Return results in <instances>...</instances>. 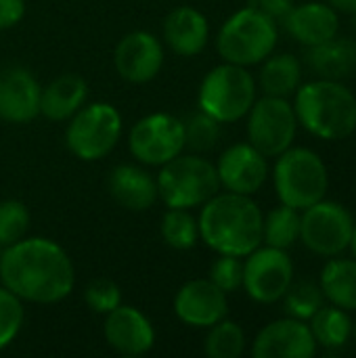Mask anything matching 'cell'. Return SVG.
<instances>
[{
    "label": "cell",
    "instance_id": "obj_1",
    "mask_svg": "<svg viewBox=\"0 0 356 358\" xmlns=\"http://www.w3.org/2000/svg\"><path fill=\"white\" fill-rule=\"evenodd\" d=\"M0 283L21 302L57 304L65 300L76 283L67 252L46 237H23L2 250Z\"/></svg>",
    "mask_w": 356,
    "mask_h": 358
},
{
    "label": "cell",
    "instance_id": "obj_2",
    "mask_svg": "<svg viewBox=\"0 0 356 358\" xmlns=\"http://www.w3.org/2000/svg\"><path fill=\"white\" fill-rule=\"evenodd\" d=\"M262 210L252 195L216 193L201 206L199 239L216 254L245 258L262 245Z\"/></svg>",
    "mask_w": 356,
    "mask_h": 358
},
{
    "label": "cell",
    "instance_id": "obj_3",
    "mask_svg": "<svg viewBox=\"0 0 356 358\" xmlns=\"http://www.w3.org/2000/svg\"><path fill=\"white\" fill-rule=\"evenodd\" d=\"M298 124L317 138L342 141L356 130V96L340 80H313L294 92Z\"/></svg>",
    "mask_w": 356,
    "mask_h": 358
},
{
    "label": "cell",
    "instance_id": "obj_4",
    "mask_svg": "<svg viewBox=\"0 0 356 358\" xmlns=\"http://www.w3.org/2000/svg\"><path fill=\"white\" fill-rule=\"evenodd\" d=\"M273 185L279 201L298 212L325 199L329 189L327 166L319 153L306 147H290L277 155Z\"/></svg>",
    "mask_w": 356,
    "mask_h": 358
},
{
    "label": "cell",
    "instance_id": "obj_5",
    "mask_svg": "<svg viewBox=\"0 0 356 358\" xmlns=\"http://www.w3.org/2000/svg\"><path fill=\"white\" fill-rule=\"evenodd\" d=\"M277 40V21L266 17L256 6H245L222 23L216 36V50L222 61L250 67L273 55Z\"/></svg>",
    "mask_w": 356,
    "mask_h": 358
},
{
    "label": "cell",
    "instance_id": "obj_6",
    "mask_svg": "<svg viewBox=\"0 0 356 358\" xmlns=\"http://www.w3.org/2000/svg\"><path fill=\"white\" fill-rule=\"evenodd\" d=\"M157 197L168 208H201L220 191L216 166L199 155H176L155 176Z\"/></svg>",
    "mask_w": 356,
    "mask_h": 358
},
{
    "label": "cell",
    "instance_id": "obj_7",
    "mask_svg": "<svg viewBox=\"0 0 356 358\" xmlns=\"http://www.w3.org/2000/svg\"><path fill=\"white\" fill-rule=\"evenodd\" d=\"M256 101V80L248 67L222 63L208 71L199 86L197 107L220 124H233L248 115Z\"/></svg>",
    "mask_w": 356,
    "mask_h": 358
},
{
    "label": "cell",
    "instance_id": "obj_8",
    "mask_svg": "<svg viewBox=\"0 0 356 358\" xmlns=\"http://www.w3.org/2000/svg\"><path fill=\"white\" fill-rule=\"evenodd\" d=\"M122 134V115L111 103L82 105L67 124L65 145L82 162H99L109 155Z\"/></svg>",
    "mask_w": 356,
    "mask_h": 358
},
{
    "label": "cell",
    "instance_id": "obj_9",
    "mask_svg": "<svg viewBox=\"0 0 356 358\" xmlns=\"http://www.w3.org/2000/svg\"><path fill=\"white\" fill-rule=\"evenodd\" d=\"M355 231L353 214L338 201L321 199L300 214V241L317 256L334 258L348 250Z\"/></svg>",
    "mask_w": 356,
    "mask_h": 358
},
{
    "label": "cell",
    "instance_id": "obj_10",
    "mask_svg": "<svg viewBox=\"0 0 356 358\" xmlns=\"http://www.w3.org/2000/svg\"><path fill=\"white\" fill-rule=\"evenodd\" d=\"M248 143L264 157H277L292 147L298 130L294 105L281 96L256 99L248 111Z\"/></svg>",
    "mask_w": 356,
    "mask_h": 358
},
{
    "label": "cell",
    "instance_id": "obj_11",
    "mask_svg": "<svg viewBox=\"0 0 356 358\" xmlns=\"http://www.w3.org/2000/svg\"><path fill=\"white\" fill-rule=\"evenodd\" d=\"M132 157L145 166H164L185 151L183 120L170 113H151L138 120L128 136Z\"/></svg>",
    "mask_w": 356,
    "mask_h": 358
},
{
    "label": "cell",
    "instance_id": "obj_12",
    "mask_svg": "<svg viewBox=\"0 0 356 358\" xmlns=\"http://www.w3.org/2000/svg\"><path fill=\"white\" fill-rule=\"evenodd\" d=\"M294 283V262L287 250L258 245L243 262V289L258 304L279 302Z\"/></svg>",
    "mask_w": 356,
    "mask_h": 358
},
{
    "label": "cell",
    "instance_id": "obj_13",
    "mask_svg": "<svg viewBox=\"0 0 356 358\" xmlns=\"http://www.w3.org/2000/svg\"><path fill=\"white\" fill-rule=\"evenodd\" d=\"M113 65L120 78L126 82L147 84L162 71L164 46L153 34L145 29L130 31L118 42L113 50Z\"/></svg>",
    "mask_w": 356,
    "mask_h": 358
},
{
    "label": "cell",
    "instance_id": "obj_14",
    "mask_svg": "<svg viewBox=\"0 0 356 358\" xmlns=\"http://www.w3.org/2000/svg\"><path fill=\"white\" fill-rule=\"evenodd\" d=\"M174 315L193 329H208L229 315L227 294L210 279L187 281L174 296Z\"/></svg>",
    "mask_w": 356,
    "mask_h": 358
},
{
    "label": "cell",
    "instance_id": "obj_15",
    "mask_svg": "<svg viewBox=\"0 0 356 358\" xmlns=\"http://www.w3.org/2000/svg\"><path fill=\"white\" fill-rule=\"evenodd\" d=\"M218 180L225 191L254 195L269 178L266 157L250 143H237L222 151L216 164Z\"/></svg>",
    "mask_w": 356,
    "mask_h": 358
},
{
    "label": "cell",
    "instance_id": "obj_16",
    "mask_svg": "<svg viewBox=\"0 0 356 358\" xmlns=\"http://www.w3.org/2000/svg\"><path fill=\"white\" fill-rule=\"evenodd\" d=\"M317 342L306 321L279 319L262 327L254 340V358H313L317 355Z\"/></svg>",
    "mask_w": 356,
    "mask_h": 358
},
{
    "label": "cell",
    "instance_id": "obj_17",
    "mask_svg": "<svg viewBox=\"0 0 356 358\" xmlns=\"http://www.w3.org/2000/svg\"><path fill=\"white\" fill-rule=\"evenodd\" d=\"M105 342L122 357H143L155 344V329L151 321L134 306L120 304L105 315Z\"/></svg>",
    "mask_w": 356,
    "mask_h": 358
},
{
    "label": "cell",
    "instance_id": "obj_18",
    "mask_svg": "<svg viewBox=\"0 0 356 358\" xmlns=\"http://www.w3.org/2000/svg\"><path fill=\"white\" fill-rule=\"evenodd\" d=\"M42 86L36 76L19 65L0 71V120L8 124H27L40 115Z\"/></svg>",
    "mask_w": 356,
    "mask_h": 358
},
{
    "label": "cell",
    "instance_id": "obj_19",
    "mask_svg": "<svg viewBox=\"0 0 356 358\" xmlns=\"http://www.w3.org/2000/svg\"><path fill=\"white\" fill-rule=\"evenodd\" d=\"M287 34L302 46H317L338 36L340 15L325 2H304L294 4V8L283 19Z\"/></svg>",
    "mask_w": 356,
    "mask_h": 358
},
{
    "label": "cell",
    "instance_id": "obj_20",
    "mask_svg": "<svg viewBox=\"0 0 356 358\" xmlns=\"http://www.w3.org/2000/svg\"><path fill=\"white\" fill-rule=\"evenodd\" d=\"M210 38L208 17L193 6H178L164 19V42L178 57L199 55Z\"/></svg>",
    "mask_w": 356,
    "mask_h": 358
},
{
    "label": "cell",
    "instance_id": "obj_21",
    "mask_svg": "<svg viewBox=\"0 0 356 358\" xmlns=\"http://www.w3.org/2000/svg\"><path fill=\"white\" fill-rule=\"evenodd\" d=\"M107 189L111 197L130 212H145L159 199L155 176L134 164L115 166L109 172Z\"/></svg>",
    "mask_w": 356,
    "mask_h": 358
},
{
    "label": "cell",
    "instance_id": "obj_22",
    "mask_svg": "<svg viewBox=\"0 0 356 358\" xmlns=\"http://www.w3.org/2000/svg\"><path fill=\"white\" fill-rule=\"evenodd\" d=\"M88 99V84L78 73H61L40 92V113L52 122H67Z\"/></svg>",
    "mask_w": 356,
    "mask_h": 358
},
{
    "label": "cell",
    "instance_id": "obj_23",
    "mask_svg": "<svg viewBox=\"0 0 356 358\" xmlns=\"http://www.w3.org/2000/svg\"><path fill=\"white\" fill-rule=\"evenodd\" d=\"M308 67L325 80H342L355 73L356 42L348 38H332L323 44L306 48Z\"/></svg>",
    "mask_w": 356,
    "mask_h": 358
},
{
    "label": "cell",
    "instance_id": "obj_24",
    "mask_svg": "<svg viewBox=\"0 0 356 358\" xmlns=\"http://www.w3.org/2000/svg\"><path fill=\"white\" fill-rule=\"evenodd\" d=\"M319 287L325 300L348 313L356 310V260L334 256L321 271Z\"/></svg>",
    "mask_w": 356,
    "mask_h": 358
},
{
    "label": "cell",
    "instance_id": "obj_25",
    "mask_svg": "<svg viewBox=\"0 0 356 358\" xmlns=\"http://www.w3.org/2000/svg\"><path fill=\"white\" fill-rule=\"evenodd\" d=\"M258 84H260V88H262L264 94L287 99L302 84V65L290 52L269 55L262 61V69H260V76H258Z\"/></svg>",
    "mask_w": 356,
    "mask_h": 358
},
{
    "label": "cell",
    "instance_id": "obj_26",
    "mask_svg": "<svg viewBox=\"0 0 356 358\" xmlns=\"http://www.w3.org/2000/svg\"><path fill=\"white\" fill-rule=\"evenodd\" d=\"M353 319L348 317V310L338 308L334 304L321 306L313 317H311V331L315 336L317 346H323L327 350H336L348 344L353 336Z\"/></svg>",
    "mask_w": 356,
    "mask_h": 358
},
{
    "label": "cell",
    "instance_id": "obj_27",
    "mask_svg": "<svg viewBox=\"0 0 356 358\" xmlns=\"http://www.w3.org/2000/svg\"><path fill=\"white\" fill-rule=\"evenodd\" d=\"M300 239V212L290 206L273 208L262 220V243L290 250Z\"/></svg>",
    "mask_w": 356,
    "mask_h": 358
},
{
    "label": "cell",
    "instance_id": "obj_28",
    "mask_svg": "<svg viewBox=\"0 0 356 358\" xmlns=\"http://www.w3.org/2000/svg\"><path fill=\"white\" fill-rule=\"evenodd\" d=\"M162 239L168 248L185 252L193 250L199 241V224L191 216L189 210L180 208H168L166 214L162 216V227H159Z\"/></svg>",
    "mask_w": 356,
    "mask_h": 358
},
{
    "label": "cell",
    "instance_id": "obj_29",
    "mask_svg": "<svg viewBox=\"0 0 356 358\" xmlns=\"http://www.w3.org/2000/svg\"><path fill=\"white\" fill-rule=\"evenodd\" d=\"M245 350V331L239 323L222 319L208 327L204 352L210 358H239Z\"/></svg>",
    "mask_w": 356,
    "mask_h": 358
},
{
    "label": "cell",
    "instance_id": "obj_30",
    "mask_svg": "<svg viewBox=\"0 0 356 358\" xmlns=\"http://www.w3.org/2000/svg\"><path fill=\"white\" fill-rule=\"evenodd\" d=\"M281 300H283L285 315L292 319H300V321H311V317L325 304V296L319 283L315 281L292 283Z\"/></svg>",
    "mask_w": 356,
    "mask_h": 358
},
{
    "label": "cell",
    "instance_id": "obj_31",
    "mask_svg": "<svg viewBox=\"0 0 356 358\" xmlns=\"http://www.w3.org/2000/svg\"><path fill=\"white\" fill-rule=\"evenodd\" d=\"M183 128H185V147L197 153L214 149L220 138V122H216L201 109L191 113L187 120H183Z\"/></svg>",
    "mask_w": 356,
    "mask_h": 358
},
{
    "label": "cell",
    "instance_id": "obj_32",
    "mask_svg": "<svg viewBox=\"0 0 356 358\" xmlns=\"http://www.w3.org/2000/svg\"><path fill=\"white\" fill-rule=\"evenodd\" d=\"M29 229V212L19 199L0 201V248H8L25 237Z\"/></svg>",
    "mask_w": 356,
    "mask_h": 358
},
{
    "label": "cell",
    "instance_id": "obj_33",
    "mask_svg": "<svg viewBox=\"0 0 356 358\" xmlns=\"http://www.w3.org/2000/svg\"><path fill=\"white\" fill-rule=\"evenodd\" d=\"M23 302L4 285H0V350L8 348L15 342L23 327Z\"/></svg>",
    "mask_w": 356,
    "mask_h": 358
},
{
    "label": "cell",
    "instance_id": "obj_34",
    "mask_svg": "<svg viewBox=\"0 0 356 358\" xmlns=\"http://www.w3.org/2000/svg\"><path fill=\"white\" fill-rule=\"evenodd\" d=\"M84 300L88 308L97 315H107L122 304V289L111 279H94L84 289Z\"/></svg>",
    "mask_w": 356,
    "mask_h": 358
},
{
    "label": "cell",
    "instance_id": "obj_35",
    "mask_svg": "<svg viewBox=\"0 0 356 358\" xmlns=\"http://www.w3.org/2000/svg\"><path fill=\"white\" fill-rule=\"evenodd\" d=\"M208 279L216 287H220L227 296L237 292L243 285V262H241V258L218 254V258L210 266Z\"/></svg>",
    "mask_w": 356,
    "mask_h": 358
},
{
    "label": "cell",
    "instance_id": "obj_36",
    "mask_svg": "<svg viewBox=\"0 0 356 358\" xmlns=\"http://www.w3.org/2000/svg\"><path fill=\"white\" fill-rule=\"evenodd\" d=\"M25 15V0H0V29L15 27Z\"/></svg>",
    "mask_w": 356,
    "mask_h": 358
},
{
    "label": "cell",
    "instance_id": "obj_37",
    "mask_svg": "<svg viewBox=\"0 0 356 358\" xmlns=\"http://www.w3.org/2000/svg\"><path fill=\"white\" fill-rule=\"evenodd\" d=\"M254 6L258 10H262L266 17H271L273 21L279 23L294 8V0H254Z\"/></svg>",
    "mask_w": 356,
    "mask_h": 358
},
{
    "label": "cell",
    "instance_id": "obj_38",
    "mask_svg": "<svg viewBox=\"0 0 356 358\" xmlns=\"http://www.w3.org/2000/svg\"><path fill=\"white\" fill-rule=\"evenodd\" d=\"M338 15L342 13V15H356V0H329L327 2Z\"/></svg>",
    "mask_w": 356,
    "mask_h": 358
},
{
    "label": "cell",
    "instance_id": "obj_39",
    "mask_svg": "<svg viewBox=\"0 0 356 358\" xmlns=\"http://www.w3.org/2000/svg\"><path fill=\"white\" fill-rule=\"evenodd\" d=\"M348 250L353 252V258L356 260V222H355V231H353V239H350V245H348Z\"/></svg>",
    "mask_w": 356,
    "mask_h": 358
},
{
    "label": "cell",
    "instance_id": "obj_40",
    "mask_svg": "<svg viewBox=\"0 0 356 358\" xmlns=\"http://www.w3.org/2000/svg\"><path fill=\"white\" fill-rule=\"evenodd\" d=\"M353 336H355V342H356V321H355V325H353Z\"/></svg>",
    "mask_w": 356,
    "mask_h": 358
},
{
    "label": "cell",
    "instance_id": "obj_41",
    "mask_svg": "<svg viewBox=\"0 0 356 358\" xmlns=\"http://www.w3.org/2000/svg\"><path fill=\"white\" fill-rule=\"evenodd\" d=\"M0 256H2V248H0Z\"/></svg>",
    "mask_w": 356,
    "mask_h": 358
},
{
    "label": "cell",
    "instance_id": "obj_42",
    "mask_svg": "<svg viewBox=\"0 0 356 358\" xmlns=\"http://www.w3.org/2000/svg\"><path fill=\"white\" fill-rule=\"evenodd\" d=\"M355 73H356V67H355Z\"/></svg>",
    "mask_w": 356,
    "mask_h": 358
},
{
    "label": "cell",
    "instance_id": "obj_43",
    "mask_svg": "<svg viewBox=\"0 0 356 358\" xmlns=\"http://www.w3.org/2000/svg\"><path fill=\"white\" fill-rule=\"evenodd\" d=\"M355 19H356V15H355Z\"/></svg>",
    "mask_w": 356,
    "mask_h": 358
}]
</instances>
